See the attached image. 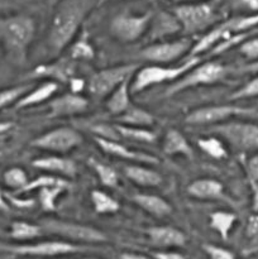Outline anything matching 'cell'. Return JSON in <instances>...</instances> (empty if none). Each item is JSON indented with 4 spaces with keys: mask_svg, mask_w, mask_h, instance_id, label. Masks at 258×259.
I'll list each match as a JSON object with an SVG mask.
<instances>
[{
    "mask_svg": "<svg viewBox=\"0 0 258 259\" xmlns=\"http://www.w3.org/2000/svg\"><path fill=\"white\" fill-rule=\"evenodd\" d=\"M147 235L154 247L162 248V249H169V248H181L186 244L187 238L180 229L168 225H161V227H152L147 229Z\"/></svg>",
    "mask_w": 258,
    "mask_h": 259,
    "instance_id": "ffe728a7",
    "label": "cell"
},
{
    "mask_svg": "<svg viewBox=\"0 0 258 259\" xmlns=\"http://www.w3.org/2000/svg\"><path fill=\"white\" fill-rule=\"evenodd\" d=\"M245 237L252 243V247H258V212H253L245 224Z\"/></svg>",
    "mask_w": 258,
    "mask_h": 259,
    "instance_id": "7bdbcfd3",
    "label": "cell"
},
{
    "mask_svg": "<svg viewBox=\"0 0 258 259\" xmlns=\"http://www.w3.org/2000/svg\"><path fill=\"white\" fill-rule=\"evenodd\" d=\"M82 143V137L70 126H60L35 137L30 146L53 153H67Z\"/></svg>",
    "mask_w": 258,
    "mask_h": 259,
    "instance_id": "5bb4252c",
    "label": "cell"
},
{
    "mask_svg": "<svg viewBox=\"0 0 258 259\" xmlns=\"http://www.w3.org/2000/svg\"><path fill=\"white\" fill-rule=\"evenodd\" d=\"M7 199L12 202L14 206L19 207V209H29L34 205V201L33 200H22L18 199L17 195H12V194H7Z\"/></svg>",
    "mask_w": 258,
    "mask_h": 259,
    "instance_id": "bcb514c9",
    "label": "cell"
},
{
    "mask_svg": "<svg viewBox=\"0 0 258 259\" xmlns=\"http://www.w3.org/2000/svg\"><path fill=\"white\" fill-rule=\"evenodd\" d=\"M14 124L12 121H0V134L8 133L10 129H13Z\"/></svg>",
    "mask_w": 258,
    "mask_h": 259,
    "instance_id": "db71d44e",
    "label": "cell"
},
{
    "mask_svg": "<svg viewBox=\"0 0 258 259\" xmlns=\"http://www.w3.org/2000/svg\"><path fill=\"white\" fill-rule=\"evenodd\" d=\"M123 174L129 181L142 187H157L163 182L158 172L142 166V163L126 164L123 167Z\"/></svg>",
    "mask_w": 258,
    "mask_h": 259,
    "instance_id": "603a6c76",
    "label": "cell"
},
{
    "mask_svg": "<svg viewBox=\"0 0 258 259\" xmlns=\"http://www.w3.org/2000/svg\"><path fill=\"white\" fill-rule=\"evenodd\" d=\"M116 131L119 132L121 138L129 139V141L138 142V143L152 144L157 141L156 133L149 131L148 128H139V126H129L123 124H115Z\"/></svg>",
    "mask_w": 258,
    "mask_h": 259,
    "instance_id": "1f68e13d",
    "label": "cell"
},
{
    "mask_svg": "<svg viewBox=\"0 0 258 259\" xmlns=\"http://www.w3.org/2000/svg\"><path fill=\"white\" fill-rule=\"evenodd\" d=\"M3 159V152H0V161Z\"/></svg>",
    "mask_w": 258,
    "mask_h": 259,
    "instance_id": "91938a15",
    "label": "cell"
},
{
    "mask_svg": "<svg viewBox=\"0 0 258 259\" xmlns=\"http://www.w3.org/2000/svg\"><path fill=\"white\" fill-rule=\"evenodd\" d=\"M32 166L40 171H46L56 176L67 177V179H73L77 175V166L75 161L67 157L57 156V154L33 159Z\"/></svg>",
    "mask_w": 258,
    "mask_h": 259,
    "instance_id": "d6986e66",
    "label": "cell"
},
{
    "mask_svg": "<svg viewBox=\"0 0 258 259\" xmlns=\"http://www.w3.org/2000/svg\"><path fill=\"white\" fill-rule=\"evenodd\" d=\"M202 250L209 259H235L234 253L230 252L229 249L219 247L215 244H202Z\"/></svg>",
    "mask_w": 258,
    "mask_h": 259,
    "instance_id": "b9f144b4",
    "label": "cell"
},
{
    "mask_svg": "<svg viewBox=\"0 0 258 259\" xmlns=\"http://www.w3.org/2000/svg\"><path fill=\"white\" fill-rule=\"evenodd\" d=\"M68 56L75 61H91L95 57V48L90 42V35L86 30L78 34L77 39L71 43Z\"/></svg>",
    "mask_w": 258,
    "mask_h": 259,
    "instance_id": "f546056e",
    "label": "cell"
},
{
    "mask_svg": "<svg viewBox=\"0 0 258 259\" xmlns=\"http://www.w3.org/2000/svg\"><path fill=\"white\" fill-rule=\"evenodd\" d=\"M89 164H90L93 171L96 174L98 179L100 180L101 185H104L105 187H109V189H115V187H118L119 176L118 172L113 167L108 166L105 163H101V162L96 161L94 158H90Z\"/></svg>",
    "mask_w": 258,
    "mask_h": 259,
    "instance_id": "e575fe53",
    "label": "cell"
},
{
    "mask_svg": "<svg viewBox=\"0 0 258 259\" xmlns=\"http://www.w3.org/2000/svg\"><path fill=\"white\" fill-rule=\"evenodd\" d=\"M32 88L33 86L30 83H28V85L25 83V85H18L0 90V110L12 105V104H17V101L22 96H24Z\"/></svg>",
    "mask_w": 258,
    "mask_h": 259,
    "instance_id": "74e56055",
    "label": "cell"
},
{
    "mask_svg": "<svg viewBox=\"0 0 258 259\" xmlns=\"http://www.w3.org/2000/svg\"><path fill=\"white\" fill-rule=\"evenodd\" d=\"M138 68V63H124V65L111 66L93 73L86 83L89 94L94 100H104L120 83L129 78H133Z\"/></svg>",
    "mask_w": 258,
    "mask_h": 259,
    "instance_id": "30bf717a",
    "label": "cell"
},
{
    "mask_svg": "<svg viewBox=\"0 0 258 259\" xmlns=\"http://www.w3.org/2000/svg\"><path fill=\"white\" fill-rule=\"evenodd\" d=\"M238 51L244 58H247L249 62L258 60V37L250 35L249 38L243 40L238 46Z\"/></svg>",
    "mask_w": 258,
    "mask_h": 259,
    "instance_id": "60d3db41",
    "label": "cell"
},
{
    "mask_svg": "<svg viewBox=\"0 0 258 259\" xmlns=\"http://www.w3.org/2000/svg\"><path fill=\"white\" fill-rule=\"evenodd\" d=\"M240 4L249 10V13H258V0H239Z\"/></svg>",
    "mask_w": 258,
    "mask_h": 259,
    "instance_id": "f907efd6",
    "label": "cell"
},
{
    "mask_svg": "<svg viewBox=\"0 0 258 259\" xmlns=\"http://www.w3.org/2000/svg\"><path fill=\"white\" fill-rule=\"evenodd\" d=\"M152 257L154 259H187L184 254L174 250H158V252L152 253Z\"/></svg>",
    "mask_w": 258,
    "mask_h": 259,
    "instance_id": "f6af8a7d",
    "label": "cell"
},
{
    "mask_svg": "<svg viewBox=\"0 0 258 259\" xmlns=\"http://www.w3.org/2000/svg\"><path fill=\"white\" fill-rule=\"evenodd\" d=\"M0 211H3V212L10 211V206H9V202H8L7 195L3 192L2 186H0Z\"/></svg>",
    "mask_w": 258,
    "mask_h": 259,
    "instance_id": "f5cc1de1",
    "label": "cell"
},
{
    "mask_svg": "<svg viewBox=\"0 0 258 259\" xmlns=\"http://www.w3.org/2000/svg\"><path fill=\"white\" fill-rule=\"evenodd\" d=\"M35 22L25 14L0 18V43L5 57L12 65L24 66L34 40Z\"/></svg>",
    "mask_w": 258,
    "mask_h": 259,
    "instance_id": "7a4b0ae2",
    "label": "cell"
},
{
    "mask_svg": "<svg viewBox=\"0 0 258 259\" xmlns=\"http://www.w3.org/2000/svg\"><path fill=\"white\" fill-rule=\"evenodd\" d=\"M94 142L105 152L106 154H110L113 157H118V158L125 159V161L136 162V163L142 164H158V158L149 153H144V152L134 151V149L128 148L126 146L120 143V141H108V139L99 138V137H94Z\"/></svg>",
    "mask_w": 258,
    "mask_h": 259,
    "instance_id": "e0dca14e",
    "label": "cell"
},
{
    "mask_svg": "<svg viewBox=\"0 0 258 259\" xmlns=\"http://www.w3.org/2000/svg\"><path fill=\"white\" fill-rule=\"evenodd\" d=\"M67 187L50 186L38 190V202L40 207L47 212H55L57 210V200L67 191Z\"/></svg>",
    "mask_w": 258,
    "mask_h": 259,
    "instance_id": "836d02e7",
    "label": "cell"
},
{
    "mask_svg": "<svg viewBox=\"0 0 258 259\" xmlns=\"http://www.w3.org/2000/svg\"><path fill=\"white\" fill-rule=\"evenodd\" d=\"M235 118H258V110L232 104L201 106L190 111L185 116V123L189 125H214Z\"/></svg>",
    "mask_w": 258,
    "mask_h": 259,
    "instance_id": "8fae6325",
    "label": "cell"
},
{
    "mask_svg": "<svg viewBox=\"0 0 258 259\" xmlns=\"http://www.w3.org/2000/svg\"><path fill=\"white\" fill-rule=\"evenodd\" d=\"M245 254H253V253H258V247L255 248H249V249L245 250Z\"/></svg>",
    "mask_w": 258,
    "mask_h": 259,
    "instance_id": "9f6ffc18",
    "label": "cell"
},
{
    "mask_svg": "<svg viewBox=\"0 0 258 259\" xmlns=\"http://www.w3.org/2000/svg\"><path fill=\"white\" fill-rule=\"evenodd\" d=\"M89 129L94 134V137H99V138L108 139V141H121L123 139L119 132L116 131L115 124L111 125V124L108 123H96L91 124Z\"/></svg>",
    "mask_w": 258,
    "mask_h": 259,
    "instance_id": "f35d334b",
    "label": "cell"
},
{
    "mask_svg": "<svg viewBox=\"0 0 258 259\" xmlns=\"http://www.w3.org/2000/svg\"><path fill=\"white\" fill-rule=\"evenodd\" d=\"M238 218L234 212L219 210V211H214L210 215V227L219 234V237L223 240H227Z\"/></svg>",
    "mask_w": 258,
    "mask_h": 259,
    "instance_id": "f1b7e54d",
    "label": "cell"
},
{
    "mask_svg": "<svg viewBox=\"0 0 258 259\" xmlns=\"http://www.w3.org/2000/svg\"><path fill=\"white\" fill-rule=\"evenodd\" d=\"M98 4H100V0H62L57 5L47 34V48L51 57H60L73 42L86 17Z\"/></svg>",
    "mask_w": 258,
    "mask_h": 259,
    "instance_id": "6da1fadb",
    "label": "cell"
},
{
    "mask_svg": "<svg viewBox=\"0 0 258 259\" xmlns=\"http://www.w3.org/2000/svg\"><path fill=\"white\" fill-rule=\"evenodd\" d=\"M39 225L45 234L55 235L76 244H101L108 242L105 233L91 225L62 219H43Z\"/></svg>",
    "mask_w": 258,
    "mask_h": 259,
    "instance_id": "52a82bcc",
    "label": "cell"
},
{
    "mask_svg": "<svg viewBox=\"0 0 258 259\" xmlns=\"http://www.w3.org/2000/svg\"><path fill=\"white\" fill-rule=\"evenodd\" d=\"M180 32H182L181 24H180L179 19L175 17L174 13L162 10V12L153 14L146 35L151 42H158V40H164L166 38L172 37Z\"/></svg>",
    "mask_w": 258,
    "mask_h": 259,
    "instance_id": "ac0fdd59",
    "label": "cell"
},
{
    "mask_svg": "<svg viewBox=\"0 0 258 259\" xmlns=\"http://www.w3.org/2000/svg\"><path fill=\"white\" fill-rule=\"evenodd\" d=\"M72 259H100V258H93V257H86V258H72Z\"/></svg>",
    "mask_w": 258,
    "mask_h": 259,
    "instance_id": "6f0895ef",
    "label": "cell"
},
{
    "mask_svg": "<svg viewBox=\"0 0 258 259\" xmlns=\"http://www.w3.org/2000/svg\"><path fill=\"white\" fill-rule=\"evenodd\" d=\"M91 202H93L94 210L99 215L115 214L120 209V204L113 196L101 190L91 191Z\"/></svg>",
    "mask_w": 258,
    "mask_h": 259,
    "instance_id": "d6a6232c",
    "label": "cell"
},
{
    "mask_svg": "<svg viewBox=\"0 0 258 259\" xmlns=\"http://www.w3.org/2000/svg\"><path fill=\"white\" fill-rule=\"evenodd\" d=\"M162 151L166 156H184L192 159L195 153L186 137L177 129L171 128L166 132L162 144Z\"/></svg>",
    "mask_w": 258,
    "mask_h": 259,
    "instance_id": "7402d4cb",
    "label": "cell"
},
{
    "mask_svg": "<svg viewBox=\"0 0 258 259\" xmlns=\"http://www.w3.org/2000/svg\"><path fill=\"white\" fill-rule=\"evenodd\" d=\"M30 76L34 78L48 77L52 81L61 83H68L73 76H76V61L70 56L58 57L50 63L37 66L32 71Z\"/></svg>",
    "mask_w": 258,
    "mask_h": 259,
    "instance_id": "9a60e30c",
    "label": "cell"
},
{
    "mask_svg": "<svg viewBox=\"0 0 258 259\" xmlns=\"http://www.w3.org/2000/svg\"><path fill=\"white\" fill-rule=\"evenodd\" d=\"M186 192L189 196L204 201H218L225 200V190L222 182L215 179H199L192 181L187 186Z\"/></svg>",
    "mask_w": 258,
    "mask_h": 259,
    "instance_id": "44dd1931",
    "label": "cell"
},
{
    "mask_svg": "<svg viewBox=\"0 0 258 259\" xmlns=\"http://www.w3.org/2000/svg\"><path fill=\"white\" fill-rule=\"evenodd\" d=\"M156 121L154 116L144 108L132 104L124 113L118 115V124L129 126H139V128H149Z\"/></svg>",
    "mask_w": 258,
    "mask_h": 259,
    "instance_id": "4316f807",
    "label": "cell"
},
{
    "mask_svg": "<svg viewBox=\"0 0 258 259\" xmlns=\"http://www.w3.org/2000/svg\"><path fill=\"white\" fill-rule=\"evenodd\" d=\"M50 186H63L71 189V182L68 180H66L65 177L56 176V175H40V176L35 177V179L28 181V184L25 185L23 189H20L19 191H15V195H23L28 194V192H32L34 190L43 189V187H50Z\"/></svg>",
    "mask_w": 258,
    "mask_h": 259,
    "instance_id": "4dcf8cb0",
    "label": "cell"
},
{
    "mask_svg": "<svg viewBox=\"0 0 258 259\" xmlns=\"http://www.w3.org/2000/svg\"><path fill=\"white\" fill-rule=\"evenodd\" d=\"M245 174L248 182H258V151L248 158L245 163Z\"/></svg>",
    "mask_w": 258,
    "mask_h": 259,
    "instance_id": "ee69618b",
    "label": "cell"
},
{
    "mask_svg": "<svg viewBox=\"0 0 258 259\" xmlns=\"http://www.w3.org/2000/svg\"><path fill=\"white\" fill-rule=\"evenodd\" d=\"M166 2H171L174 4H184V3H197V2H207V0H166Z\"/></svg>",
    "mask_w": 258,
    "mask_h": 259,
    "instance_id": "11a10c76",
    "label": "cell"
},
{
    "mask_svg": "<svg viewBox=\"0 0 258 259\" xmlns=\"http://www.w3.org/2000/svg\"><path fill=\"white\" fill-rule=\"evenodd\" d=\"M104 2H116V0H100V3H104Z\"/></svg>",
    "mask_w": 258,
    "mask_h": 259,
    "instance_id": "680465c9",
    "label": "cell"
},
{
    "mask_svg": "<svg viewBox=\"0 0 258 259\" xmlns=\"http://www.w3.org/2000/svg\"><path fill=\"white\" fill-rule=\"evenodd\" d=\"M153 14V12H146L143 14H134L131 12L119 13L111 19L110 33L120 42H137L147 34Z\"/></svg>",
    "mask_w": 258,
    "mask_h": 259,
    "instance_id": "7c38bea8",
    "label": "cell"
},
{
    "mask_svg": "<svg viewBox=\"0 0 258 259\" xmlns=\"http://www.w3.org/2000/svg\"><path fill=\"white\" fill-rule=\"evenodd\" d=\"M3 181H4L5 186L9 187L10 190H14L15 192L23 189L28 184L29 179H28V175L25 174L23 168H20V167H10L3 174Z\"/></svg>",
    "mask_w": 258,
    "mask_h": 259,
    "instance_id": "8d00e7d4",
    "label": "cell"
},
{
    "mask_svg": "<svg viewBox=\"0 0 258 259\" xmlns=\"http://www.w3.org/2000/svg\"><path fill=\"white\" fill-rule=\"evenodd\" d=\"M131 80L124 81L106 99L105 106L111 115H120L132 105L131 101Z\"/></svg>",
    "mask_w": 258,
    "mask_h": 259,
    "instance_id": "484cf974",
    "label": "cell"
},
{
    "mask_svg": "<svg viewBox=\"0 0 258 259\" xmlns=\"http://www.w3.org/2000/svg\"><path fill=\"white\" fill-rule=\"evenodd\" d=\"M237 72L238 73H258V60L240 66V67H238Z\"/></svg>",
    "mask_w": 258,
    "mask_h": 259,
    "instance_id": "c3c4849f",
    "label": "cell"
},
{
    "mask_svg": "<svg viewBox=\"0 0 258 259\" xmlns=\"http://www.w3.org/2000/svg\"><path fill=\"white\" fill-rule=\"evenodd\" d=\"M89 101L80 94L66 93L57 98L52 99L48 103L50 118H62V116H73L82 114L88 110Z\"/></svg>",
    "mask_w": 258,
    "mask_h": 259,
    "instance_id": "2e32d148",
    "label": "cell"
},
{
    "mask_svg": "<svg viewBox=\"0 0 258 259\" xmlns=\"http://www.w3.org/2000/svg\"><path fill=\"white\" fill-rule=\"evenodd\" d=\"M252 190V210L253 212H258V182H249Z\"/></svg>",
    "mask_w": 258,
    "mask_h": 259,
    "instance_id": "681fc988",
    "label": "cell"
},
{
    "mask_svg": "<svg viewBox=\"0 0 258 259\" xmlns=\"http://www.w3.org/2000/svg\"><path fill=\"white\" fill-rule=\"evenodd\" d=\"M88 245L76 244L67 240H45V242L20 243V244H0V250L20 257L53 258L85 252Z\"/></svg>",
    "mask_w": 258,
    "mask_h": 259,
    "instance_id": "9c48e42d",
    "label": "cell"
},
{
    "mask_svg": "<svg viewBox=\"0 0 258 259\" xmlns=\"http://www.w3.org/2000/svg\"><path fill=\"white\" fill-rule=\"evenodd\" d=\"M45 234L42 227L39 224L24 222V220H15L12 223L9 230V235L12 239L17 242H30L37 238H40Z\"/></svg>",
    "mask_w": 258,
    "mask_h": 259,
    "instance_id": "83f0119b",
    "label": "cell"
},
{
    "mask_svg": "<svg viewBox=\"0 0 258 259\" xmlns=\"http://www.w3.org/2000/svg\"><path fill=\"white\" fill-rule=\"evenodd\" d=\"M58 91V82L56 81H46L40 85L32 88L24 96L19 99L15 104L17 109H27L30 106L39 105L45 101L50 100L53 95Z\"/></svg>",
    "mask_w": 258,
    "mask_h": 259,
    "instance_id": "cb8c5ba5",
    "label": "cell"
},
{
    "mask_svg": "<svg viewBox=\"0 0 258 259\" xmlns=\"http://www.w3.org/2000/svg\"><path fill=\"white\" fill-rule=\"evenodd\" d=\"M71 89V93L73 94H81L83 91V89L86 88V81L83 78L77 77V76H73L70 80V82L67 83Z\"/></svg>",
    "mask_w": 258,
    "mask_h": 259,
    "instance_id": "7dc6e473",
    "label": "cell"
},
{
    "mask_svg": "<svg viewBox=\"0 0 258 259\" xmlns=\"http://www.w3.org/2000/svg\"><path fill=\"white\" fill-rule=\"evenodd\" d=\"M181 24L185 34H197L209 30L219 23L220 17L212 2L176 4L171 10Z\"/></svg>",
    "mask_w": 258,
    "mask_h": 259,
    "instance_id": "277c9868",
    "label": "cell"
},
{
    "mask_svg": "<svg viewBox=\"0 0 258 259\" xmlns=\"http://www.w3.org/2000/svg\"><path fill=\"white\" fill-rule=\"evenodd\" d=\"M197 147L214 159H224L228 157L227 147L224 142L219 137H206V138H200L197 141Z\"/></svg>",
    "mask_w": 258,
    "mask_h": 259,
    "instance_id": "d590c367",
    "label": "cell"
},
{
    "mask_svg": "<svg viewBox=\"0 0 258 259\" xmlns=\"http://www.w3.org/2000/svg\"><path fill=\"white\" fill-rule=\"evenodd\" d=\"M258 98V73H255L252 80L248 81L243 86H240L238 90L230 94V100H240V99H250Z\"/></svg>",
    "mask_w": 258,
    "mask_h": 259,
    "instance_id": "ab89813d",
    "label": "cell"
},
{
    "mask_svg": "<svg viewBox=\"0 0 258 259\" xmlns=\"http://www.w3.org/2000/svg\"><path fill=\"white\" fill-rule=\"evenodd\" d=\"M209 133L219 137L237 153L258 151V124L245 120H232L209 125Z\"/></svg>",
    "mask_w": 258,
    "mask_h": 259,
    "instance_id": "3957f363",
    "label": "cell"
},
{
    "mask_svg": "<svg viewBox=\"0 0 258 259\" xmlns=\"http://www.w3.org/2000/svg\"><path fill=\"white\" fill-rule=\"evenodd\" d=\"M192 40L189 38H180L174 40H158L146 46L139 52V56L144 61L154 65L172 63L179 58H182L191 51Z\"/></svg>",
    "mask_w": 258,
    "mask_h": 259,
    "instance_id": "4fadbf2b",
    "label": "cell"
},
{
    "mask_svg": "<svg viewBox=\"0 0 258 259\" xmlns=\"http://www.w3.org/2000/svg\"><path fill=\"white\" fill-rule=\"evenodd\" d=\"M258 27V13H249L247 15H238L218 23L204 33L201 38L192 46L190 56H201L207 53L219 40L224 37L238 33H247Z\"/></svg>",
    "mask_w": 258,
    "mask_h": 259,
    "instance_id": "5b68a950",
    "label": "cell"
},
{
    "mask_svg": "<svg viewBox=\"0 0 258 259\" xmlns=\"http://www.w3.org/2000/svg\"><path fill=\"white\" fill-rule=\"evenodd\" d=\"M227 67L218 61H205L202 63H197L195 67L187 71L184 76L179 80L174 81L164 91V96L177 95L190 89L197 88V86L212 85L219 81L224 80L227 76Z\"/></svg>",
    "mask_w": 258,
    "mask_h": 259,
    "instance_id": "ba28073f",
    "label": "cell"
},
{
    "mask_svg": "<svg viewBox=\"0 0 258 259\" xmlns=\"http://www.w3.org/2000/svg\"><path fill=\"white\" fill-rule=\"evenodd\" d=\"M132 201L148 212L149 215L156 218H166L172 214V206L161 196L152 194H134Z\"/></svg>",
    "mask_w": 258,
    "mask_h": 259,
    "instance_id": "d4e9b609",
    "label": "cell"
},
{
    "mask_svg": "<svg viewBox=\"0 0 258 259\" xmlns=\"http://www.w3.org/2000/svg\"><path fill=\"white\" fill-rule=\"evenodd\" d=\"M201 62L200 56H190L189 60L182 65L175 67H166L161 65H149L138 68L133 76V82L131 83V90L133 94L143 93L148 88L164 82H174L192 67Z\"/></svg>",
    "mask_w": 258,
    "mask_h": 259,
    "instance_id": "8992f818",
    "label": "cell"
},
{
    "mask_svg": "<svg viewBox=\"0 0 258 259\" xmlns=\"http://www.w3.org/2000/svg\"><path fill=\"white\" fill-rule=\"evenodd\" d=\"M120 259H154L149 255L141 254V253H132V252H124L120 254Z\"/></svg>",
    "mask_w": 258,
    "mask_h": 259,
    "instance_id": "816d5d0a",
    "label": "cell"
}]
</instances>
